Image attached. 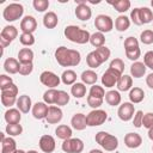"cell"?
Here are the masks:
<instances>
[{
  "label": "cell",
  "mask_w": 153,
  "mask_h": 153,
  "mask_svg": "<svg viewBox=\"0 0 153 153\" xmlns=\"http://www.w3.org/2000/svg\"><path fill=\"white\" fill-rule=\"evenodd\" d=\"M96 142L108 152H112L118 147V140L115 135L106 131H98L94 136Z\"/></svg>",
  "instance_id": "cell-3"
},
{
  "label": "cell",
  "mask_w": 153,
  "mask_h": 153,
  "mask_svg": "<svg viewBox=\"0 0 153 153\" xmlns=\"http://www.w3.org/2000/svg\"><path fill=\"white\" fill-rule=\"evenodd\" d=\"M32 69H33V65H32V63L20 65V68H19V74H22V75H29V74H31Z\"/></svg>",
  "instance_id": "cell-54"
},
{
  "label": "cell",
  "mask_w": 153,
  "mask_h": 153,
  "mask_svg": "<svg viewBox=\"0 0 153 153\" xmlns=\"http://www.w3.org/2000/svg\"><path fill=\"white\" fill-rule=\"evenodd\" d=\"M88 153H103V151H100V149H91Z\"/></svg>",
  "instance_id": "cell-59"
},
{
  "label": "cell",
  "mask_w": 153,
  "mask_h": 153,
  "mask_svg": "<svg viewBox=\"0 0 153 153\" xmlns=\"http://www.w3.org/2000/svg\"><path fill=\"white\" fill-rule=\"evenodd\" d=\"M23 13H24L23 5L22 4H18V2H12V4L7 5L4 8L2 17H4V19L6 22H16L19 18H22Z\"/></svg>",
  "instance_id": "cell-4"
},
{
  "label": "cell",
  "mask_w": 153,
  "mask_h": 153,
  "mask_svg": "<svg viewBox=\"0 0 153 153\" xmlns=\"http://www.w3.org/2000/svg\"><path fill=\"white\" fill-rule=\"evenodd\" d=\"M26 153H38V152L35 151V149H31V151H29V152H26Z\"/></svg>",
  "instance_id": "cell-62"
},
{
  "label": "cell",
  "mask_w": 153,
  "mask_h": 153,
  "mask_svg": "<svg viewBox=\"0 0 153 153\" xmlns=\"http://www.w3.org/2000/svg\"><path fill=\"white\" fill-rule=\"evenodd\" d=\"M37 29V20L32 16H25L20 22V30L22 32L32 33Z\"/></svg>",
  "instance_id": "cell-15"
},
{
  "label": "cell",
  "mask_w": 153,
  "mask_h": 153,
  "mask_svg": "<svg viewBox=\"0 0 153 153\" xmlns=\"http://www.w3.org/2000/svg\"><path fill=\"white\" fill-rule=\"evenodd\" d=\"M94 51H96V54L98 55V57L100 59L102 62H105V61L110 57V54H111L110 49L106 48L105 45H104V47H100V48H97Z\"/></svg>",
  "instance_id": "cell-44"
},
{
  "label": "cell",
  "mask_w": 153,
  "mask_h": 153,
  "mask_svg": "<svg viewBox=\"0 0 153 153\" xmlns=\"http://www.w3.org/2000/svg\"><path fill=\"white\" fill-rule=\"evenodd\" d=\"M61 148L66 153H81L84 149V142L78 137H71L62 142Z\"/></svg>",
  "instance_id": "cell-8"
},
{
  "label": "cell",
  "mask_w": 153,
  "mask_h": 153,
  "mask_svg": "<svg viewBox=\"0 0 153 153\" xmlns=\"http://www.w3.org/2000/svg\"><path fill=\"white\" fill-rule=\"evenodd\" d=\"M55 59L57 63L62 67H73L80 63L81 55L75 49H68L61 45L55 50Z\"/></svg>",
  "instance_id": "cell-1"
},
{
  "label": "cell",
  "mask_w": 153,
  "mask_h": 153,
  "mask_svg": "<svg viewBox=\"0 0 153 153\" xmlns=\"http://www.w3.org/2000/svg\"><path fill=\"white\" fill-rule=\"evenodd\" d=\"M16 153H26L25 151H23V149H17L16 151Z\"/></svg>",
  "instance_id": "cell-61"
},
{
  "label": "cell",
  "mask_w": 153,
  "mask_h": 153,
  "mask_svg": "<svg viewBox=\"0 0 153 153\" xmlns=\"http://www.w3.org/2000/svg\"><path fill=\"white\" fill-rule=\"evenodd\" d=\"M130 19L131 22L135 24V25H142L141 22H140V16H139V7L137 8H134L131 10L130 12Z\"/></svg>",
  "instance_id": "cell-56"
},
{
  "label": "cell",
  "mask_w": 153,
  "mask_h": 153,
  "mask_svg": "<svg viewBox=\"0 0 153 153\" xmlns=\"http://www.w3.org/2000/svg\"><path fill=\"white\" fill-rule=\"evenodd\" d=\"M49 106L44 102H37L36 104L32 105V116L36 120H43L47 117Z\"/></svg>",
  "instance_id": "cell-16"
},
{
  "label": "cell",
  "mask_w": 153,
  "mask_h": 153,
  "mask_svg": "<svg viewBox=\"0 0 153 153\" xmlns=\"http://www.w3.org/2000/svg\"><path fill=\"white\" fill-rule=\"evenodd\" d=\"M19 68H20V62L17 59L8 57L4 62V69H5V72H7L10 74L19 73Z\"/></svg>",
  "instance_id": "cell-20"
},
{
  "label": "cell",
  "mask_w": 153,
  "mask_h": 153,
  "mask_svg": "<svg viewBox=\"0 0 153 153\" xmlns=\"http://www.w3.org/2000/svg\"><path fill=\"white\" fill-rule=\"evenodd\" d=\"M108 2L112 5L114 8L120 13H124L126 11H128L131 5L129 0H116V1H108Z\"/></svg>",
  "instance_id": "cell-34"
},
{
  "label": "cell",
  "mask_w": 153,
  "mask_h": 153,
  "mask_svg": "<svg viewBox=\"0 0 153 153\" xmlns=\"http://www.w3.org/2000/svg\"><path fill=\"white\" fill-rule=\"evenodd\" d=\"M17 108L20 112L23 114H27L30 110H32V103H31V98L27 94H22L19 96V98L17 99Z\"/></svg>",
  "instance_id": "cell-18"
},
{
  "label": "cell",
  "mask_w": 153,
  "mask_h": 153,
  "mask_svg": "<svg viewBox=\"0 0 153 153\" xmlns=\"http://www.w3.org/2000/svg\"><path fill=\"white\" fill-rule=\"evenodd\" d=\"M71 93L75 98H82L86 94V86L84 82H75L71 87Z\"/></svg>",
  "instance_id": "cell-36"
},
{
  "label": "cell",
  "mask_w": 153,
  "mask_h": 153,
  "mask_svg": "<svg viewBox=\"0 0 153 153\" xmlns=\"http://www.w3.org/2000/svg\"><path fill=\"white\" fill-rule=\"evenodd\" d=\"M59 23V19H57V16L55 12H47L43 17V25L47 27V29H54Z\"/></svg>",
  "instance_id": "cell-27"
},
{
  "label": "cell",
  "mask_w": 153,
  "mask_h": 153,
  "mask_svg": "<svg viewBox=\"0 0 153 153\" xmlns=\"http://www.w3.org/2000/svg\"><path fill=\"white\" fill-rule=\"evenodd\" d=\"M130 26V19L127 16H118L115 20V27L117 31L123 32L126 30H128Z\"/></svg>",
  "instance_id": "cell-31"
},
{
  "label": "cell",
  "mask_w": 153,
  "mask_h": 153,
  "mask_svg": "<svg viewBox=\"0 0 153 153\" xmlns=\"http://www.w3.org/2000/svg\"><path fill=\"white\" fill-rule=\"evenodd\" d=\"M38 145H39L41 151L44 152V153H51V152H54L55 146H56L55 139L51 135H43V136H41Z\"/></svg>",
  "instance_id": "cell-14"
},
{
  "label": "cell",
  "mask_w": 153,
  "mask_h": 153,
  "mask_svg": "<svg viewBox=\"0 0 153 153\" xmlns=\"http://www.w3.org/2000/svg\"><path fill=\"white\" fill-rule=\"evenodd\" d=\"M0 137H1V141H2V140L6 137V136H5V134H4V133H0Z\"/></svg>",
  "instance_id": "cell-60"
},
{
  "label": "cell",
  "mask_w": 153,
  "mask_h": 153,
  "mask_svg": "<svg viewBox=\"0 0 153 153\" xmlns=\"http://www.w3.org/2000/svg\"><path fill=\"white\" fill-rule=\"evenodd\" d=\"M108 118V114L104 110L100 109H94L91 112H88V115L86 116V121H87V126L88 127H97V126H102Z\"/></svg>",
  "instance_id": "cell-6"
},
{
  "label": "cell",
  "mask_w": 153,
  "mask_h": 153,
  "mask_svg": "<svg viewBox=\"0 0 153 153\" xmlns=\"http://www.w3.org/2000/svg\"><path fill=\"white\" fill-rule=\"evenodd\" d=\"M88 96L91 97H96V98H104L105 97V90L103 86H98V85H93L91 86L90 88V92H88Z\"/></svg>",
  "instance_id": "cell-41"
},
{
  "label": "cell",
  "mask_w": 153,
  "mask_h": 153,
  "mask_svg": "<svg viewBox=\"0 0 153 153\" xmlns=\"http://www.w3.org/2000/svg\"><path fill=\"white\" fill-rule=\"evenodd\" d=\"M86 62H87V66L90 68H98L103 62L100 61V59L98 57V55L96 54V51H91L87 54L86 56Z\"/></svg>",
  "instance_id": "cell-38"
},
{
  "label": "cell",
  "mask_w": 153,
  "mask_h": 153,
  "mask_svg": "<svg viewBox=\"0 0 153 153\" xmlns=\"http://www.w3.org/2000/svg\"><path fill=\"white\" fill-rule=\"evenodd\" d=\"M145 98V92L142 88L140 87H133L129 92V99H130V103L133 104H137V103H141Z\"/></svg>",
  "instance_id": "cell-30"
},
{
  "label": "cell",
  "mask_w": 153,
  "mask_h": 153,
  "mask_svg": "<svg viewBox=\"0 0 153 153\" xmlns=\"http://www.w3.org/2000/svg\"><path fill=\"white\" fill-rule=\"evenodd\" d=\"M55 134H56V136L59 137V139H61V140H67V139H71L72 137V128L71 127H68V126H66V124H60V126H57V128L55 129Z\"/></svg>",
  "instance_id": "cell-28"
},
{
  "label": "cell",
  "mask_w": 153,
  "mask_h": 153,
  "mask_svg": "<svg viewBox=\"0 0 153 153\" xmlns=\"http://www.w3.org/2000/svg\"><path fill=\"white\" fill-rule=\"evenodd\" d=\"M17 94H18V87L12 84L5 88L1 90V104L6 108H11L17 103Z\"/></svg>",
  "instance_id": "cell-5"
},
{
  "label": "cell",
  "mask_w": 153,
  "mask_h": 153,
  "mask_svg": "<svg viewBox=\"0 0 153 153\" xmlns=\"http://www.w3.org/2000/svg\"><path fill=\"white\" fill-rule=\"evenodd\" d=\"M152 151H153V146H152Z\"/></svg>",
  "instance_id": "cell-64"
},
{
  "label": "cell",
  "mask_w": 153,
  "mask_h": 153,
  "mask_svg": "<svg viewBox=\"0 0 153 153\" xmlns=\"http://www.w3.org/2000/svg\"><path fill=\"white\" fill-rule=\"evenodd\" d=\"M134 112H135V109H134L133 103H130V102L123 103L122 105H120V108L117 110V115H118L120 120H122L124 122L130 121L134 116Z\"/></svg>",
  "instance_id": "cell-12"
},
{
  "label": "cell",
  "mask_w": 153,
  "mask_h": 153,
  "mask_svg": "<svg viewBox=\"0 0 153 153\" xmlns=\"http://www.w3.org/2000/svg\"><path fill=\"white\" fill-rule=\"evenodd\" d=\"M141 55V50L140 48H135V49H131V50H126V56L131 60V61H136Z\"/></svg>",
  "instance_id": "cell-51"
},
{
  "label": "cell",
  "mask_w": 153,
  "mask_h": 153,
  "mask_svg": "<svg viewBox=\"0 0 153 153\" xmlns=\"http://www.w3.org/2000/svg\"><path fill=\"white\" fill-rule=\"evenodd\" d=\"M68 102H69V94L66 91L60 90L57 92V98H56V103L55 104L57 106H63V105L68 104Z\"/></svg>",
  "instance_id": "cell-42"
},
{
  "label": "cell",
  "mask_w": 153,
  "mask_h": 153,
  "mask_svg": "<svg viewBox=\"0 0 153 153\" xmlns=\"http://www.w3.org/2000/svg\"><path fill=\"white\" fill-rule=\"evenodd\" d=\"M142 126L147 129L153 128V112H147L142 117Z\"/></svg>",
  "instance_id": "cell-49"
},
{
  "label": "cell",
  "mask_w": 153,
  "mask_h": 153,
  "mask_svg": "<svg viewBox=\"0 0 153 153\" xmlns=\"http://www.w3.org/2000/svg\"><path fill=\"white\" fill-rule=\"evenodd\" d=\"M143 63L147 68L153 71V50H149L143 55Z\"/></svg>",
  "instance_id": "cell-52"
},
{
  "label": "cell",
  "mask_w": 153,
  "mask_h": 153,
  "mask_svg": "<svg viewBox=\"0 0 153 153\" xmlns=\"http://www.w3.org/2000/svg\"><path fill=\"white\" fill-rule=\"evenodd\" d=\"M90 43L96 47V48H100V47H104V43H105V37H104V33L102 32H94L91 35L90 37Z\"/></svg>",
  "instance_id": "cell-37"
},
{
  "label": "cell",
  "mask_w": 153,
  "mask_h": 153,
  "mask_svg": "<svg viewBox=\"0 0 153 153\" xmlns=\"http://www.w3.org/2000/svg\"><path fill=\"white\" fill-rule=\"evenodd\" d=\"M110 68H114L115 71H117L118 73L123 74V71H124V62L121 60V59H114L111 62H110Z\"/></svg>",
  "instance_id": "cell-48"
},
{
  "label": "cell",
  "mask_w": 153,
  "mask_h": 153,
  "mask_svg": "<svg viewBox=\"0 0 153 153\" xmlns=\"http://www.w3.org/2000/svg\"><path fill=\"white\" fill-rule=\"evenodd\" d=\"M32 5L37 12H44L49 7V1L48 0H33Z\"/></svg>",
  "instance_id": "cell-46"
},
{
  "label": "cell",
  "mask_w": 153,
  "mask_h": 153,
  "mask_svg": "<svg viewBox=\"0 0 153 153\" xmlns=\"http://www.w3.org/2000/svg\"><path fill=\"white\" fill-rule=\"evenodd\" d=\"M5 121L7 122V124H13V123H19L20 120H22V115H20V111L18 109H8L6 112H5Z\"/></svg>",
  "instance_id": "cell-24"
},
{
  "label": "cell",
  "mask_w": 153,
  "mask_h": 153,
  "mask_svg": "<svg viewBox=\"0 0 153 153\" xmlns=\"http://www.w3.org/2000/svg\"><path fill=\"white\" fill-rule=\"evenodd\" d=\"M116 85H117L118 91H123V92H126V91H128V90H131V86H133V79H131L130 75L123 74V75L118 79V81H117Z\"/></svg>",
  "instance_id": "cell-26"
},
{
  "label": "cell",
  "mask_w": 153,
  "mask_h": 153,
  "mask_svg": "<svg viewBox=\"0 0 153 153\" xmlns=\"http://www.w3.org/2000/svg\"><path fill=\"white\" fill-rule=\"evenodd\" d=\"M92 16V11L91 8L86 5V4H80L76 5L75 7V17L80 20H88Z\"/></svg>",
  "instance_id": "cell-19"
},
{
  "label": "cell",
  "mask_w": 153,
  "mask_h": 153,
  "mask_svg": "<svg viewBox=\"0 0 153 153\" xmlns=\"http://www.w3.org/2000/svg\"><path fill=\"white\" fill-rule=\"evenodd\" d=\"M140 41L143 44H152L153 43V30H143L140 35Z\"/></svg>",
  "instance_id": "cell-45"
},
{
  "label": "cell",
  "mask_w": 153,
  "mask_h": 153,
  "mask_svg": "<svg viewBox=\"0 0 153 153\" xmlns=\"http://www.w3.org/2000/svg\"><path fill=\"white\" fill-rule=\"evenodd\" d=\"M61 81L65 85H74L76 81V73L73 69H66L61 75Z\"/></svg>",
  "instance_id": "cell-35"
},
{
  "label": "cell",
  "mask_w": 153,
  "mask_h": 153,
  "mask_svg": "<svg viewBox=\"0 0 153 153\" xmlns=\"http://www.w3.org/2000/svg\"><path fill=\"white\" fill-rule=\"evenodd\" d=\"M151 5H152V7H153V0H152V1H151Z\"/></svg>",
  "instance_id": "cell-63"
},
{
  "label": "cell",
  "mask_w": 153,
  "mask_h": 153,
  "mask_svg": "<svg viewBox=\"0 0 153 153\" xmlns=\"http://www.w3.org/2000/svg\"><path fill=\"white\" fill-rule=\"evenodd\" d=\"M80 78H81V80H82L84 84L94 85V84L97 82L98 75H97V73H96L94 71H92V69H86V71H84V72L81 73Z\"/></svg>",
  "instance_id": "cell-29"
},
{
  "label": "cell",
  "mask_w": 153,
  "mask_h": 153,
  "mask_svg": "<svg viewBox=\"0 0 153 153\" xmlns=\"http://www.w3.org/2000/svg\"><path fill=\"white\" fill-rule=\"evenodd\" d=\"M17 143L12 136H7L1 141V153H16Z\"/></svg>",
  "instance_id": "cell-22"
},
{
  "label": "cell",
  "mask_w": 153,
  "mask_h": 153,
  "mask_svg": "<svg viewBox=\"0 0 153 153\" xmlns=\"http://www.w3.org/2000/svg\"><path fill=\"white\" fill-rule=\"evenodd\" d=\"M146 84L149 88L153 90V73H149L147 76H146Z\"/></svg>",
  "instance_id": "cell-57"
},
{
  "label": "cell",
  "mask_w": 153,
  "mask_h": 153,
  "mask_svg": "<svg viewBox=\"0 0 153 153\" xmlns=\"http://www.w3.org/2000/svg\"><path fill=\"white\" fill-rule=\"evenodd\" d=\"M12 84H13V80H12L11 76H7L6 74H1L0 75V88L1 90L7 87V86H10V85H12Z\"/></svg>",
  "instance_id": "cell-53"
},
{
  "label": "cell",
  "mask_w": 153,
  "mask_h": 153,
  "mask_svg": "<svg viewBox=\"0 0 153 153\" xmlns=\"http://www.w3.org/2000/svg\"><path fill=\"white\" fill-rule=\"evenodd\" d=\"M6 134L8 136H18L23 131V127L19 123H13V124H7L6 126Z\"/></svg>",
  "instance_id": "cell-40"
},
{
  "label": "cell",
  "mask_w": 153,
  "mask_h": 153,
  "mask_svg": "<svg viewBox=\"0 0 153 153\" xmlns=\"http://www.w3.org/2000/svg\"><path fill=\"white\" fill-rule=\"evenodd\" d=\"M142 117H143V112H142L141 110L136 111V114H135V116H134V120H133L134 127L140 128V127L142 126Z\"/></svg>",
  "instance_id": "cell-55"
},
{
  "label": "cell",
  "mask_w": 153,
  "mask_h": 153,
  "mask_svg": "<svg viewBox=\"0 0 153 153\" xmlns=\"http://www.w3.org/2000/svg\"><path fill=\"white\" fill-rule=\"evenodd\" d=\"M87 104L93 108V109H98L99 106H102L103 104V98H96V97H91V96H87Z\"/></svg>",
  "instance_id": "cell-50"
},
{
  "label": "cell",
  "mask_w": 153,
  "mask_h": 153,
  "mask_svg": "<svg viewBox=\"0 0 153 153\" xmlns=\"http://www.w3.org/2000/svg\"><path fill=\"white\" fill-rule=\"evenodd\" d=\"M19 41L23 45L30 47L35 43V36L32 33H26V32H22V35L19 36Z\"/></svg>",
  "instance_id": "cell-43"
},
{
  "label": "cell",
  "mask_w": 153,
  "mask_h": 153,
  "mask_svg": "<svg viewBox=\"0 0 153 153\" xmlns=\"http://www.w3.org/2000/svg\"><path fill=\"white\" fill-rule=\"evenodd\" d=\"M57 90H55V88H49V90H47L45 92H44V94H43V100H44V103L45 104H49V105H51V104H55L56 103V98H57Z\"/></svg>",
  "instance_id": "cell-39"
},
{
  "label": "cell",
  "mask_w": 153,
  "mask_h": 153,
  "mask_svg": "<svg viewBox=\"0 0 153 153\" xmlns=\"http://www.w3.org/2000/svg\"><path fill=\"white\" fill-rule=\"evenodd\" d=\"M62 116H63L62 110L59 106L50 105L49 109H48V114H47L45 120H47V122L49 124H56V123H59L62 120Z\"/></svg>",
  "instance_id": "cell-13"
},
{
  "label": "cell",
  "mask_w": 153,
  "mask_h": 153,
  "mask_svg": "<svg viewBox=\"0 0 153 153\" xmlns=\"http://www.w3.org/2000/svg\"><path fill=\"white\" fill-rule=\"evenodd\" d=\"M135 48H139V41L133 36L127 37L124 41V50H131Z\"/></svg>",
  "instance_id": "cell-47"
},
{
  "label": "cell",
  "mask_w": 153,
  "mask_h": 153,
  "mask_svg": "<svg viewBox=\"0 0 153 153\" xmlns=\"http://www.w3.org/2000/svg\"><path fill=\"white\" fill-rule=\"evenodd\" d=\"M18 36V30L16 26L13 25H7L2 29L1 33H0V43H1V48L4 49L5 47L10 45V43H12Z\"/></svg>",
  "instance_id": "cell-7"
},
{
  "label": "cell",
  "mask_w": 153,
  "mask_h": 153,
  "mask_svg": "<svg viewBox=\"0 0 153 153\" xmlns=\"http://www.w3.org/2000/svg\"><path fill=\"white\" fill-rule=\"evenodd\" d=\"M148 137L153 141V128H151V129H148Z\"/></svg>",
  "instance_id": "cell-58"
},
{
  "label": "cell",
  "mask_w": 153,
  "mask_h": 153,
  "mask_svg": "<svg viewBox=\"0 0 153 153\" xmlns=\"http://www.w3.org/2000/svg\"><path fill=\"white\" fill-rule=\"evenodd\" d=\"M33 60V51L30 48H23L18 51V61L20 65H26V63H32Z\"/></svg>",
  "instance_id": "cell-23"
},
{
  "label": "cell",
  "mask_w": 153,
  "mask_h": 153,
  "mask_svg": "<svg viewBox=\"0 0 153 153\" xmlns=\"http://www.w3.org/2000/svg\"><path fill=\"white\" fill-rule=\"evenodd\" d=\"M105 102L111 105V106H116L121 103V94L118 91H115V90H111V91H108L105 93Z\"/></svg>",
  "instance_id": "cell-32"
},
{
  "label": "cell",
  "mask_w": 153,
  "mask_h": 153,
  "mask_svg": "<svg viewBox=\"0 0 153 153\" xmlns=\"http://www.w3.org/2000/svg\"><path fill=\"white\" fill-rule=\"evenodd\" d=\"M139 16L141 24H148L153 22V12L148 7H139Z\"/></svg>",
  "instance_id": "cell-33"
},
{
  "label": "cell",
  "mask_w": 153,
  "mask_h": 153,
  "mask_svg": "<svg viewBox=\"0 0 153 153\" xmlns=\"http://www.w3.org/2000/svg\"><path fill=\"white\" fill-rule=\"evenodd\" d=\"M71 124L75 130H84L87 126L86 116L84 114H75L71 120Z\"/></svg>",
  "instance_id": "cell-21"
},
{
  "label": "cell",
  "mask_w": 153,
  "mask_h": 153,
  "mask_svg": "<svg viewBox=\"0 0 153 153\" xmlns=\"http://www.w3.org/2000/svg\"><path fill=\"white\" fill-rule=\"evenodd\" d=\"M94 26L96 29L104 33V32H110L114 27V22L111 19L110 16H106V14H98L94 19Z\"/></svg>",
  "instance_id": "cell-9"
},
{
  "label": "cell",
  "mask_w": 153,
  "mask_h": 153,
  "mask_svg": "<svg viewBox=\"0 0 153 153\" xmlns=\"http://www.w3.org/2000/svg\"><path fill=\"white\" fill-rule=\"evenodd\" d=\"M146 66L143 62H140V61H135L131 66H130V74L131 76L134 78H141L145 75L146 73Z\"/></svg>",
  "instance_id": "cell-25"
},
{
  "label": "cell",
  "mask_w": 153,
  "mask_h": 153,
  "mask_svg": "<svg viewBox=\"0 0 153 153\" xmlns=\"http://www.w3.org/2000/svg\"><path fill=\"white\" fill-rule=\"evenodd\" d=\"M122 75H123V74H121V73H118L117 71H115L114 68H110V67H109V68L104 72V74H103V76H102V84H103V86L110 88V87H112V86H115V85L117 84L118 79H120Z\"/></svg>",
  "instance_id": "cell-10"
},
{
  "label": "cell",
  "mask_w": 153,
  "mask_h": 153,
  "mask_svg": "<svg viewBox=\"0 0 153 153\" xmlns=\"http://www.w3.org/2000/svg\"><path fill=\"white\" fill-rule=\"evenodd\" d=\"M142 143V137L137 133H128L124 136V145L128 148H137Z\"/></svg>",
  "instance_id": "cell-17"
},
{
  "label": "cell",
  "mask_w": 153,
  "mask_h": 153,
  "mask_svg": "<svg viewBox=\"0 0 153 153\" xmlns=\"http://www.w3.org/2000/svg\"><path fill=\"white\" fill-rule=\"evenodd\" d=\"M39 81L44 85V86H48L50 88H55L56 86L60 85V76H57L54 72H50V71H44L41 73L39 75Z\"/></svg>",
  "instance_id": "cell-11"
},
{
  "label": "cell",
  "mask_w": 153,
  "mask_h": 153,
  "mask_svg": "<svg viewBox=\"0 0 153 153\" xmlns=\"http://www.w3.org/2000/svg\"><path fill=\"white\" fill-rule=\"evenodd\" d=\"M65 36L67 39H69L73 43L78 44H85L90 42V32L87 30H82L76 25H68L65 27Z\"/></svg>",
  "instance_id": "cell-2"
}]
</instances>
